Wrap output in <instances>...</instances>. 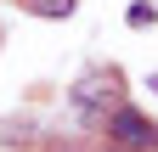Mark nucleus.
Here are the masks:
<instances>
[{
	"label": "nucleus",
	"mask_w": 158,
	"mask_h": 152,
	"mask_svg": "<svg viewBox=\"0 0 158 152\" xmlns=\"http://www.w3.org/2000/svg\"><path fill=\"white\" fill-rule=\"evenodd\" d=\"M68 102H73V113H79L85 124H102L113 107H124V102H118V73H113V68H96V73H85V79L68 90Z\"/></svg>",
	"instance_id": "f257e3e1"
},
{
	"label": "nucleus",
	"mask_w": 158,
	"mask_h": 152,
	"mask_svg": "<svg viewBox=\"0 0 158 152\" xmlns=\"http://www.w3.org/2000/svg\"><path fill=\"white\" fill-rule=\"evenodd\" d=\"M102 124H107V135H113L118 152H147V146L158 141V124L147 118V113H135V107H113Z\"/></svg>",
	"instance_id": "f03ea898"
},
{
	"label": "nucleus",
	"mask_w": 158,
	"mask_h": 152,
	"mask_svg": "<svg viewBox=\"0 0 158 152\" xmlns=\"http://www.w3.org/2000/svg\"><path fill=\"white\" fill-rule=\"evenodd\" d=\"M28 11H40V17H68L73 0H28Z\"/></svg>",
	"instance_id": "7ed1b4c3"
},
{
	"label": "nucleus",
	"mask_w": 158,
	"mask_h": 152,
	"mask_svg": "<svg viewBox=\"0 0 158 152\" xmlns=\"http://www.w3.org/2000/svg\"><path fill=\"white\" fill-rule=\"evenodd\" d=\"M147 152H158V141H152V146H147Z\"/></svg>",
	"instance_id": "20e7f679"
},
{
	"label": "nucleus",
	"mask_w": 158,
	"mask_h": 152,
	"mask_svg": "<svg viewBox=\"0 0 158 152\" xmlns=\"http://www.w3.org/2000/svg\"><path fill=\"white\" fill-rule=\"evenodd\" d=\"M107 152H118V146H107Z\"/></svg>",
	"instance_id": "39448f33"
}]
</instances>
